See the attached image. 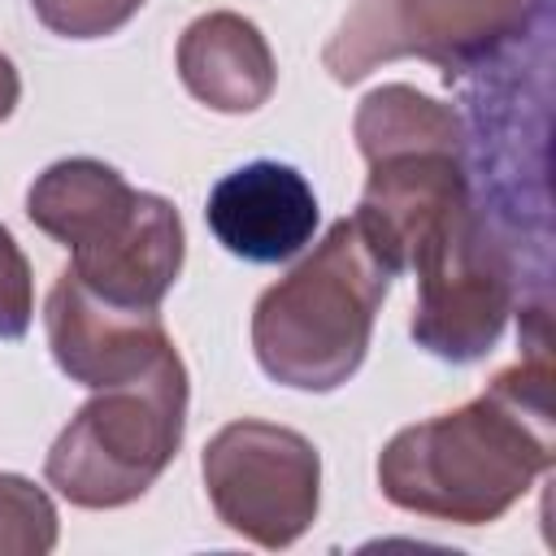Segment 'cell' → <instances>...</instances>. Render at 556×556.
Listing matches in <instances>:
<instances>
[{"label":"cell","mask_w":556,"mask_h":556,"mask_svg":"<svg viewBox=\"0 0 556 556\" xmlns=\"http://www.w3.org/2000/svg\"><path fill=\"white\" fill-rule=\"evenodd\" d=\"M204 222L230 256L278 265L313 243L317 195L300 169L282 161H252L230 169L208 191Z\"/></svg>","instance_id":"10"},{"label":"cell","mask_w":556,"mask_h":556,"mask_svg":"<svg viewBox=\"0 0 556 556\" xmlns=\"http://www.w3.org/2000/svg\"><path fill=\"white\" fill-rule=\"evenodd\" d=\"M17 96H22V78H17V70H13V61L0 52V122L17 109Z\"/></svg>","instance_id":"16"},{"label":"cell","mask_w":556,"mask_h":556,"mask_svg":"<svg viewBox=\"0 0 556 556\" xmlns=\"http://www.w3.org/2000/svg\"><path fill=\"white\" fill-rule=\"evenodd\" d=\"M208 504L226 530L256 547H291L321 504V456L317 447L274 421H230L200 456Z\"/></svg>","instance_id":"5"},{"label":"cell","mask_w":556,"mask_h":556,"mask_svg":"<svg viewBox=\"0 0 556 556\" xmlns=\"http://www.w3.org/2000/svg\"><path fill=\"white\" fill-rule=\"evenodd\" d=\"M148 0H30L35 17L65 39H104L122 30Z\"/></svg>","instance_id":"14"},{"label":"cell","mask_w":556,"mask_h":556,"mask_svg":"<svg viewBox=\"0 0 556 556\" xmlns=\"http://www.w3.org/2000/svg\"><path fill=\"white\" fill-rule=\"evenodd\" d=\"M413 274L417 304L408 330L417 348L452 365L482 361L513 313V265L486 222L478 213L460 222Z\"/></svg>","instance_id":"6"},{"label":"cell","mask_w":556,"mask_h":556,"mask_svg":"<svg viewBox=\"0 0 556 556\" xmlns=\"http://www.w3.org/2000/svg\"><path fill=\"white\" fill-rule=\"evenodd\" d=\"M387 287L391 274L356 222H334L287 278L261 291L252 308L256 365L291 391L343 387L369 352Z\"/></svg>","instance_id":"2"},{"label":"cell","mask_w":556,"mask_h":556,"mask_svg":"<svg viewBox=\"0 0 556 556\" xmlns=\"http://www.w3.org/2000/svg\"><path fill=\"white\" fill-rule=\"evenodd\" d=\"M43 330H48L56 369L70 382L91 387V391L143 374L161 352L174 348L156 308L109 304L70 265L56 274L48 291Z\"/></svg>","instance_id":"9"},{"label":"cell","mask_w":556,"mask_h":556,"mask_svg":"<svg viewBox=\"0 0 556 556\" xmlns=\"http://www.w3.org/2000/svg\"><path fill=\"white\" fill-rule=\"evenodd\" d=\"M187 235L165 195L126 191L74 248L70 269L109 304L156 308L182 274Z\"/></svg>","instance_id":"8"},{"label":"cell","mask_w":556,"mask_h":556,"mask_svg":"<svg viewBox=\"0 0 556 556\" xmlns=\"http://www.w3.org/2000/svg\"><path fill=\"white\" fill-rule=\"evenodd\" d=\"M61 521L43 486L22 473H0V556H48Z\"/></svg>","instance_id":"13"},{"label":"cell","mask_w":556,"mask_h":556,"mask_svg":"<svg viewBox=\"0 0 556 556\" xmlns=\"http://www.w3.org/2000/svg\"><path fill=\"white\" fill-rule=\"evenodd\" d=\"M35 317V278L30 261L17 248L13 230L0 222V339H22Z\"/></svg>","instance_id":"15"},{"label":"cell","mask_w":556,"mask_h":556,"mask_svg":"<svg viewBox=\"0 0 556 556\" xmlns=\"http://www.w3.org/2000/svg\"><path fill=\"white\" fill-rule=\"evenodd\" d=\"M356 148L369 161L400 156V152H421V148H452L465 152V122L452 104L408 87V83H382L374 87L352 117Z\"/></svg>","instance_id":"12"},{"label":"cell","mask_w":556,"mask_h":556,"mask_svg":"<svg viewBox=\"0 0 556 556\" xmlns=\"http://www.w3.org/2000/svg\"><path fill=\"white\" fill-rule=\"evenodd\" d=\"M539 0H356L321 61L334 83H361L382 61L417 56L447 78L495 61L526 35Z\"/></svg>","instance_id":"4"},{"label":"cell","mask_w":556,"mask_h":556,"mask_svg":"<svg viewBox=\"0 0 556 556\" xmlns=\"http://www.w3.org/2000/svg\"><path fill=\"white\" fill-rule=\"evenodd\" d=\"M556 460L547 348L500 369L482 395L391 434L378 452L382 495L452 526L500 521Z\"/></svg>","instance_id":"1"},{"label":"cell","mask_w":556,"mask_h":556,"mask_svg":"<svg viewBox=\"0 0 556 556\" xmlns=\"http://www.w3.org/2000/svg\"><path fill=\"white\" fill-rule=\"evenodd\" d=\"M473 213L478 208L469 200L465 152L421 148L369 161V178L352 222L395 278L413 274Z\"/></svg>","instance_id":"7"},{"label":"cell","mask_w":556,"mask_h":556,"mask_svg":"<svg viewBox=\"0 0 556 556\" xmlns=\"http://www.w3.org/2000/svg\"><path fill=\"white\" fill-rule=\"evenodd\" d=\"M187 434V365L178 348L143 374L96 387L43 460L48 486L74 508L135 504L178 456Z\"/></svg>","instance_id":"3"},{"label":"cell","mask_w":556,"mask_h":556,"mask_svg":"<svg viewBox=\"0 0 556 556\" xmlns=\"http://www.w3.org/2000/svg\"><path fill=\"white\" fill-rule=\"evenodd\" d=\"M178 78L213 113H256L274 96L278 65L256 22L217 9L182 30Z\"/></svg>","instance_id":"11"}]
</instances>
